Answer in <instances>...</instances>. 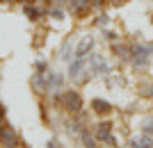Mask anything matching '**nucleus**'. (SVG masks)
Instances as JSON below:
<instances>
[{
	"mask_svg": "<svg viewBox=\"0 0 153 148\" xmlns=\"http://www.w3.org/2000/svg\"><path fill=\"white\" fill-rule=\"evenodd\" d=\"M151 55H153V46L149 43H137L133 46V66L137 71H144L151 62Z\"/></svg>",
	"mask_w": 153,
	"mask_h": 148,
	"instance_id": "1",
	"label": "nucleus"
},
{
	"mask_svg": "<svg viewBox=\"0 0 153 148\" xmlns=\"http://www.w3.org/2000/svg\"><path fill=\"white\" fill-rule=\"evenodd\" d=\"M62 103H64V107L69 112H76V114L82 110V96H80L78 91H73V89L62 91Z\"/></svg>",
	"mask_w": 153,
	"mask_h": 148,
	"instance_id": "2",
	"label": "nucleus"
},
{
	"mask_svg": "<svg viewBox=\"0 0 153 148\" xmlns=\"http://www.w3.org/2000/svg\"><path fill=\"white\" fill-rule=\"evenodd\" d=\"M94 137H96V141H101V144H114L112 125H110V123H98L96 130H94Z\"/></svg>",
	"mask_w": 153,
	"mask_h": 148,
	"instance_id": "3",
	"label": "nucleus"
},
{
	"mask_svg": "<svg viewBox=\"0 0 153 148\" xmlns=\"http://www.w3.org/2000/svg\"><path fill=\"white\" fill-rule=\"evenodd\" d=\"M0 141L2 146H19V137L12 128H0Z\"/></svg>",
	"mask_w": 153,
	"mask_h": 148,
	"instance_id": "4",
	"label": "nucleus"
},
{
	"mask_svg": "<svg viewBox=\"0 0 153 148\" xmlns=\"http://www.w3.org/2000/svg\"><path fill=\"white\" fill-rule=\"evenodd\" d=\"M91 50H94V39H91V37H85V41H80V46L76 48L73 57H87Z\"/></svg>",
	"mask_w": 153,
	"mask_h": 148,
	"instance_id": "5",
	"label": "nucleus"
},
{
	"mask_svg": "<svg viewBox=\"0 0 153 148\" xmlns=\"http://www.w3.org/2000/svg\"><path fill=\"white\" fill-rule=\"evenodd\" d=\"M130 148H153V135H140L137 139L130 141Z\"/></svg>",
	"mask_w": 153,
	"mask_h": 148,
	"instance_id": "6",
	"label": "nucleus"
},
{
	"mask_svg": "<svg viewBox=\"0 0 153 148\" xmlns=\"http://www.w3.org/2000/svg\"><path fill=\"white\" fill-rule=\"evenodd\" d=\"M78 137H80V141H82L85 148H98V146H96V137H91L89 132H87V128H85V125L78 130Z\"/></svg>",
	"mask_w": 153,
	"mask_h": 148,
	"instance_id": "7",
	"label": "nucleus"
},
{
	"mask_svg": "<svg viewBox=\"0 0 153 148\" xmlns=\"http://www.w3.org/2000/svg\"><path fill=\"white\" fill-rule=\"evenodd\" d=\"M69 7L73 14H82L91 7V0H69Z\"/></svg>",
	"mask_w": 153,
	"mask_h": 148,
	"instance_id": "8",
	"label": "nucleus"
},
{
	"mask_svg": "<svg viewBox=\"0 0 153 148\" xmlns=\"http://www.w3.org/2000/svg\"><path fill=\"white\" fill-rule=\"evenodd\" d=\"M114 52L123 59V62H133V46L119 43V46H114Z\"/></svg>",
	"mask_w": 153,
	"mask_h": 148,
	"instance_id": "9",
	"label": "nucleus"
},
{
	"mask_svg": "<svg viewBox=\"0 0 153 148\" xmlns=\"http://www.w3.org/2000/svg\"><path fill=\"white\" fill-rule=\"evenodd\" d=\"M94 110L98 114H108V112H112V105L108 100H94Z\"/></svg>",
	"mask_w": 153,
	"mask_h": 148,
	"instance_id": "10",
	"label": "nucleus"
},
{
	"mask_svg": "<svg viewBox=\"0 0 153 148\" xmlns=\"http://www.w3.org/2000/svg\"><path fill=\"white\" fill-rule=\"evenodd\" d=\"M25 16H27V18H32V21H37L39 18V9H34V7L27 5L25 7Z\"/></svg>",
	"mask_w": 153,
	"mask_h": 148,
	"instance_id": "11",
	"label": "nucleus"
},
{
	"mask_svg": "<svg viewBox=\"0 0 153 148\" xmlns=\"http://www.w3.org/2000/svg\"><path fill=\"white\" fill-rule=\"evenodd\" d=\"M71 57H73V55H71V46H66V48L62 50V59L64 62H71Z\"/></svg>",
	"mask_w": 153,
	"mask_h": 148,
	"instance_id": "12",
	"label": "nucleus"
},
{
	"mask_svg": "<svg viewBox=\"0 0 153 148\" xmlns=\"http://www.w3.org/2000/svg\"><path fill=\"white\" fill-rule=\"evenodd\" d=\"M144 125H146V128H144V132H146V135H153V119H149Z\"/></svg>",
	"mask_w": 153,
	"mask_h": 148,
	"instance_id": "13",
	"label": "nucleus"
},
{
	"mask_svg": "<svg viewBox=\"0 0 153 148\" xmlns=\"http://www.w3.org/2000/svg\"><path fill=\"white\" fill-rule=\"evenodd\" d=\"M105 23H108V16H105V14H101V16L96 18V25H105Z\"/></svg>",
	"mask_w": 153,
	"mask_h": 148,
	"instance_id": "14",
	"label": "nucleus"
},
{
	"mask_svg": "<svg viewBox=\"0 0 153 148\" xmlns=\"http://www.w3.org/2000/svg\"><path fill=\"white\" fill-rule=\"evenodd\" d=\"M105 2V0H91V7H96V9H101V5Z\"/></svg>",
	"mask_w": 153,
	"mask_h": 148,
	"instance_id": "15",
	"label": "nucleus"
},
{
	"mask_svg": "<svg viewBox=\"0 0 153 148\" xmlns=\"http://www.w3.org/2000/svg\"><path fill=\"white\" fill-rule=\"evenodd\" d=\"M46 146H48V148H62V146H59L57 141H48V144H46Z\"/></svg>",
	"mask_w": 153,
	"mask_h": 148,
	"instance_id": "16",
	"label": "nucleus"
},
{
	"mask_svg": "<svg viewBox=\"0 0 153 148\" xmlns=\"http://www.w3.org/2000/svg\"><path fill=\"white\" fill-rule=\"evenodd\" d=\"M55 5H64V2H69V0H53Z\"/></svg>",
	"mask_w": 153,
	"mask_h": 148,
	"instance_id": "17",
	"label": "nucleus"
},
{
	"mask_svg": "<svg viewBox=\"0 0 153 148\" xmlns=\"http://www.w3.org/2000/svg\"><path fill=\"white\" fill-rule=\"evenodd\" d=\"M2 116H5V110H2V107H0V119H2Z\"/></svg>",
	"mask_w": 153,
	"mask_h": 148,
	"instance_id": "18",
	"label": "nucleus"
},
{
	"mask_svg": "<svg viewBox=\"0 0 153 148\" xmlns=\"http://www.w3.org/2000/svg\"><path fill=\"white\" fill-rule=\"evenodd\" d=\"M21 2H32V0H21Z\"/></svg>",
	"mask_w": 153,
	"mask_h": 148,
	"instance_id": "19",
	"label": "nucleus"
}]
</instances>
